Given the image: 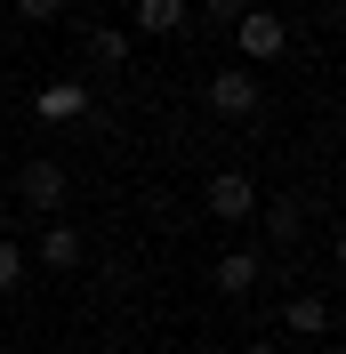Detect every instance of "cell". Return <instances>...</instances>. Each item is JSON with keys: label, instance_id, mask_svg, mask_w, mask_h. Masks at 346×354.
I'll list each match as a JSON object with an SVG mask.
<instances>
[{"label": "cell", "instance_id": "obj_10", "mask_svg": "<svg viewBox=\"0 0 346 354\" xmlns=\"http://www.w3.org/2000/svg\"><path fill=\"white\" fill-rule=\"evenodd\" d=\"M298 234H306L298 201H274V209H266V242H274V250H290V242H298Z\"/></svg>", "mask_w": 346, "mask_h": 354}, {"label": "cell", "instance_id": "obj_3", "mask_svg": "<svg viewBox=\"0 0 346 354\" xmlns=\"http://www.w3.org/2000/svg\"><path fill=\"white\" fill-rule=\"evenodd\" d=\"M210 218H258V185H250V177H242V169H217L210 177Z\"/></svg>", "mask_w": 346, "mask_h": 354}, {"label": "cell", "instance_id": "obj_11", "mask_svg": "<svg viewBox=\"0 0 346 354\" xmlns=\"http://www.w3.org/2000/svg\"><path fill=\"white\" fill-rule=\"evenodd\" d=\"M89 57H97V65H129V32H89Z\"/></svg>", "mask_w": 346, "mask_h": 354}, {"label": "cell", "instance_id": "obj_15", "mask_svg": "<svg viewBox=\"0 0 346 354\" xmlns=\"http://www.w3.org/2000/svg\"><path fill=\"white\" fill-rule=\"evenodd\" d=\"M242 354H274V346H242Z\"/></svg>", "mask_w": 346, "mask_h": 354}, {"label": "cell", "instance_id": "obj_8", "mask_svg": "<svg viewBox=\"0 0 346 354\" xmlns=\"http://www.w3.org/2000/svg\"><path fill=\"white\" fill-rule=\"evenodd\" d=\"M89 113V88L81 81H48L41 88V121H81Z\"/></svg>", "mask_w": 346, "mask_h": 354}, {"label": "cell", "instance_id": "obj_5", "mask_svg": "<svg viewBox=\"0 0 346 354\" xmlns=\"http://www.w3.org/2000/svg\"><path fill=\"white\" fill-rule=\"evenodd\" d=\"M185 0H137V32H153V41H170V32H185Z\"/></svg>", "mask_w": 346, "mask_h": 354}, {"label": "cell", "instance_id": "obj_9", "mask_svg": "<svg viewBox=\"0 0 346 354\" xmlns=\"http://www.w3.org/2000/svg\"><path fill=\"white\" fill-rule=\"evenodd\" d=\"M282 322H290L298 338H322V330H330V298H290V306H282Z\"/></svg>", "mask_w": 346, "mask_h": 354}, {"label": "cell", "instance_id": "obj_14", "mask_svg": "<svg viewBox=\"0 0 346 354\" xmlns=\"http://www.w3.org/2000/svg\"><path fill=\"white\" fill-rule=\"evenodd\" d=\"M17 8H24V17H33V24H48V17H65V0H17Z\"/></svg>", "mask_w": 346, "mask_h": 354}, {"label": "cell", "instance_id": "obj_12", "mask_svg": "<svg viewBox=\"0 0 346 354\" xmlns=\"http://www.w3.org/2000/svg\"><path fill=\"white\" fill-rule=\"evenodd\" d=\"M17 282H24V250L0 242V290H17Z\"/></svg>", "mask_w": 346, "mask_h": 354}, {"label": "cell", "instance_id": "obj_7", "mask_svg": "<svg viewBox=\"0 0 346 354\" xmlns=\"http://www.w3.org/2000/svg\"><path fill=\"white\" fill-rule=\"evenodd\" d=\"M41 266L48 274H73V266H81V234H73V225H41Z\"/></svg>", "mask_w": 346, "mask_h": 354}, {"label": "cell", "instance_id": "obj_6", "mask_svg": "<svg viewBox=\"0 0 346 354\" xmlns=\"http://www.w3.org/2000/svg\"><path fill=\"white\" fill-rule=\"evenodd\" d=\"M217 290H226V298H250V290H258V250H226V258H217Z\"/></svg>", "mask_w": 346, "mask_h": 354}, {"label": "cell", "instance_id": "obj_2", "mask_svg": "<svg viewBox=\"0 0 346 354\" xmlns=\"http://www.w3.org/2000/svg\"><path fill=\"white\" fill-rule=\"evenodd\" d=\"M210 113H226V121H250V113H258V73L226 65V73L210 81Z\"/></svg>", "mask_w": 346, "mask_h": 354}, {"label": "cell", "instance_id": "obj_4", "mask_svg": "<svg viewBox=\"0 0 346 354\" xmlns=\"http://www.w3.org/2000/svg\"><path fill=\"white\" fill-rule=\"evenodd\" d=\"M234 41H242V57H282V48H290V32H282V17H266V8H250V17L234 24Z\"/></svg>", "mask_w": 346, "mask_h": 354}, {"label": "cell", "instance_id": "obj_1", "mask_svg": "<svg viewBox=\"0 0 346 354\" xmlns=\"http://www.w3.org/2000/svg\"><path fill=\"white\" fill-rule=\"evenodd\" d=\"M17 194H24V209H33V218H57V209H65V194H73V185H65V169H57V161H24V177H17Z\"/></svg>", "mask_w": 346, "mask_h": 354}, {"label": "cell", "instance_id": "obj_13", "mask_svg": "<svg viewBox=\"0 0 346 354\" xmlns=\"http://www.w3.org/2000/svg\"><path fill=\"white\" fill-rule=\"evenodd\" d=\"M201 8H210L217 24H242V17H250V0H201Z\"/></svg>", "mask_w": 346, "mask_h": 354}]
</instances>
